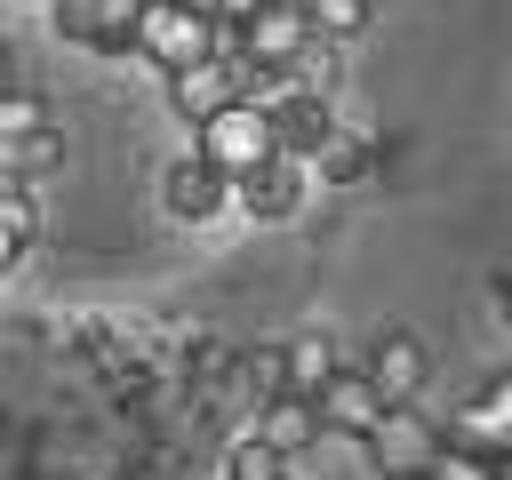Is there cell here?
Wrapping results in <instances>:
<instances>
[{
  "mask_svg": "<svg viewBox=\"0 0 512 480\" xmlns=\"http://www.w3.org/2000/svg\"><path fill=\"white\" fill-rule=\"evenodd\" d=\"M216 8H200V0H144L136 8V56L144 64H160V72H184V64H200V56H216Z\"/></svg>",
  "mask_w": 512,
  "mask_h": 480,
  "instance_id": "obj_1",
  "label": "cell"
},
{
  "mask_svg": "<svg viewBox=\"0 0 512 480\" xmlns=\"http://www.w3.org/2000/svg\"><path fill=\"white\" fill-rule=\"evenodd\" d=\"M192 136H200L192 152H200V160H216L224 176H248V168H264V160L280 152V144H272V112H264L256 96H232V104H224V112H208Z\"/></svg>",
  "mask_w": 512,
  "mask_h": 480,
  "instance_id": "obj_2",
  "label": "cell"
},
{
  "mask_svg": "<svg viewBox=\"0 0 512 480\" xmlns=\"http://www.w3.org/2000/svg\"><path fill=\"white\" fill-rule=\"evenodd\" d=\"M360 448L376 456V472H384V480H424V464H432V456L448 448V432H440V424H432V416H424L416 400H392V408L376 416V432H368Z\"/></svg>",
  "mask_w": 512,
  "mask_h": 480,
  "instance_id": "obj_3",
  "label": "cell"
},
{
  "mask_svg": "<svg viewBox=\"0 0 512 480\" xmlns=\"http://www.w3.org/2000/svg\"><path fill=\"white\" fill-rule=\"evenodd\" d=\"M136 8H144V0H48V24H56L64 48L136 56Z\"/></svg>",
  "mask_w": 512,
  "mask_h": 480,
  "instance_id": "obj_4",
  "label": "cell"
},
{
  "mask_svg": "<svg viewBox=\"0 0 512 480\" xmlns=\"http://www.w3.org/2000/svg\"><path fill=\"white\" fill-rule=\"evenodd\" d=\"M160 208H168L176 224H216V216H232V176H224L216 160L184 152V160L160 168Z\"/></svg>",
  "mask_w": 512,
  "mask_h": 480,
  "instance_id": "obj_5",
  "label": "cell"
},
{
  "mask_svg": "<svg viewBox=\"0 0 512 480\" xmlns=\"http://www.w3.org/2000/svg\"><path fill=\"white\" fill-rule=\"evenodd\" d=\"M304 184H312V168H304V160H288V152H272L264 168L232 176V208H240L248 224H288V216L304 208Z\"/></svg>",
  "mask_w": 512,
  "mask_h": 480,
  "instance_id": "obj_6",
  "label": "cell"
},
{
  "mask_svg": "<svg viewBox=\"0 0 512 480\" xmlns=\"http://www.w3.org/2000/svg\"><path fill=\"white\" fill-rule=\"evenodd\" d=\"M312 408H320V432H336V440H368L376 416H384L392 400L368 384V368H344V360H336V376L312 392Z\"/></svg>",
  "mask_w": 512,
  "mask_h": 480,
  "instance_id": "obj_7",
  "label": "cell"
},
{
  "mask_svg": "<svg viewBox=\"0 0 512 480\" xmlns=\"http://www.w3.org/2000/svg\"><path fill=\"white\" fill-rule=\"evenodd\" d=\"M448 448H472V456H512V376H488L464 408H456V424H448Z\"/></svg>",
  "mask_w": 512,
  "mask_h": 480,
  "instance_id": "obj_8",
  "label": "cell"
},
{
  "mask_svg": "<svg viewBox=\"0 0 512 480\" xmlns=\"http://www.w3.org/2000/svg\"><path fill=\"white\" fill-rule=\"evenodd\" d=\"M264 112H272V144H280L288 160H312V152L328 144V128H336V104H328L320 88H280Z\"/></svg>",
  "mask_w": 512,
  "mask_h": 480,
  "instance_id": "obj_9",
  "label": "cell"
},
{
  "mask_svg": "<svg viewBox=\"0 0 512 480\" xmlns=\"http://www.w3.org/2000/svg\"><path fill=\"white\" fill-rule=\"evenodd\" d=\"M360 368H368V384H376L384 400H416V392L432 384V352H424V336H408V328H384Z\"/></svg>",
  "mask_w": 512,
  "mask_h": 480,
  "instance_id": "obj_10",
  "label": "cell"
},
{
  "mask_svg": "<svg viewBox=\"0 0 512 480\" xmlns=\"http://www.w3.org/2000/svg\"><path fill=\"white\" fill-rule=\"evenodd\" d=\"M232 96H240V64H232V56H200V64H184V72H168V104H176L192 128H200L208 112H224Z\"/></svg>",
  "mask_w": 512,
  "mask_h": 480,
  "instance_id": "obj_11",
  "label": "cell"
},
{
  "mask_svg": "<svg viewBox=\"0 0 512 480\" xmlns=\"http://www.w3.org/2000/svg\"><path fill=\"white\" fill-rule=\"evenodd\" d=\"M248 432H264L272 448H288V456H304L312 440H328L320 432V408L304 400V392H272V400H256V424Z\"/></svg>",
  "mask_w": 512,
  "mask_h": 480,
  "instance_id": "obj_12",
  "label": "cell"
},
{
  "mask_svg": "<svg viewBox=\"0 0 512 480\" xmlns=\"http://www.w3.org/2000/svg\"><path fill=\"white\" fill-rule=\"evenodd\" d=\"M304 168H312L320 184H336V192H344V184H360V176L376 168V144H368L360 128H344V120H336V128H328V144H320Z\"/></svg>",
  "mask_w": 512,
  "mask_h": 480,
  "instance_id": "obj_13",
  "label": "cell"
},
{
  "mask_svg": "<svg viewBox=\"0 0 512 480\" xmlns=\"http://www.w3.org/2000/svg\"><path fill=\"white\" fill-rule=\"evenodd\" d=\"M56 168H64V136H56V120L32 128V136H16V144H0V176H16V184H40V176H56Z\"/></svg>",
  "mask_w": 512,
  "mask_h": 480,
  "instance_id": "obj_14",
  "label": "cell"
},
{
  "mask_svg": "<svg viewBox=\"0 0 512 480\" xmlns=\"http://www.w3.org/2000/svg\"><path fill=\"white\" fill-rule=\"evenodd\" d=\"M224 480H296V456L272 448L264 432H240V440L224 448Z\"/></svg>",
  "mask_w": 512,
  "mask_h": 480,
  "instance_id": "obj_15",
  "label": "cell"
},
{
  "mask_svg": "<svg viewBox=\"0 0 512 480\" xmlns=\"http://www.w3.org/2000/svg\"><path fill=\"white\" fill-rule=\"evenodd\" d=\"M280 352H288V392H304V400L336 376V344H328V336H288Z\"/></svg>",
  "mask_w": 512,
  "mask_h": 480,
  "instance_id": "obj_16",
  "label": "cell"
},
{
  "mask_svg": "<svg viewBox=\"0 0 512 480\" xmlns=\"http://www.w3.org/2000/svg\"><path fill=\"white\" fill-rule=\"evenodd\" d=\"M0 232H16L24 248L40 240V192H32V184H16V176H0Z\"/></svg>",
  "mask_w": 512,
  "mask_h": 480,
  "instance_id": "obj_17",
  "label": "cell"
},
{
  "mask_svg": "<svg viewBox=\"0 0 512 480\" xmlns=\"http://www.w3.org/2000/svg\"><path fill=\"white\" fill-rule=\"evenodd\" d=\"M32 128H48V104L8 80V88H0V144H16V136H32Z\"/></svg>",
  "mask_w": 512,
  "mask_h": 480,
  "instance_id": "obj_18",
  "label": "cell"
},
{
  "mask_svg": "<svg viewBox=\"0 0 512 480\" xmlns=\"http://www.w3.org/2000/svg\"><path fill=\"white\" fill-rule=\"evenodd\" d=\"M304 16H312L320 40H352V32H368V0H304Z\"/></svg>",
  "mask_w": 512,
  "mask_h": 480,
  "instance_id": "obj_19",
  "label": "cell"
},
{
  "mask_svg": "<svg viewBox=\"0 0 512 480\" xmlns=\"http://www.w3.org/2000/svg\"><path fill=\"white\" fill-rule=\"evenodd\" d=\"M240 368H248V392H256V400L288 392V352H280V344H256V352H248Z\"/></svg>",
  "mask_w": 512,
  "mask_h": 480,
  "instance_id": "obj_20",
  "label": "cell"
},
{
  "mask_svg": "<svg viewBox=\"0 0 512 480\" xmlns=\"http://www.w3.org/2000/svg\"><path fill=\"white\" fill-rule=\"evenodd\" d=\"M424 480H496V464L472 456V448H440V456L424 464Z\"/></svg>",
  "mask_w": 512,
  "mask_h": 480,
  "instance_id": "obj_21",
  "label": "cell"
},
{
  "mask_svg": "<svg viewBox=\"0 0 512 480\" xmlns=\"http://www.w3.org/2000/svg\"><path fill=\"white\" fill-rule=\"evenodd\" d=\"M208 8H216V16H224V24H240V16H256V8H264V0H208Z\"/></svg>",
  "mask_w": 512,
  "mask_h": 480,
  "instance_id": "obj_22",
  "label": "cell"
},
{
  "mask_svg": "<svg viewBox=\"0 0 512 480\" xmlns=\"http://www.w3.org/2000/svg\"><path fill=\"white\" fill-rule=\"evenodd\" d=\"M16 256H24V240H16V232H0V272H16Z\"/></svg>",
  "mask_w": 512,
  "mask_h": 480,
  "instance_id": "obj_23",
  "label": "cell"
},
{
  "mask_svg": "<svg viewBox=\"0 0 512 480\" xmlns=\"http://www.w3.org/2000/svg\"><path fill=\"white\" fill-rule=\"evenodd\" d=\"M496 312H504V328H512V272H504V288H496Z\"/></svg>",
  "mask_w": 512,
  "mask_h": 480,
  "instance_id": "obj_24",
  "label": "cell"
},
{
  "mask_svg": "<svg viewBox=\"0 0 512 480\" xmlns=\"http://www.w3.org/2000/svg\"><path fill=\"white\" fill-rule=\"evenodd\" d=\"M8 80H16V56H8V40H0V88H8Z\"/></svg>",
  "mask_w": 512,
  "mask_h": 480,
  "instance_id": "obj_25",
  "label": "cell"
},
{
  "mask_svg": "<svg viewBox=\"0 0 512 480\" xmlns=\"http://www.w3.org/2000/svg\"><path fill=\"white\" fill-rule=\"evenodd\" d=\"M496 480H512V456H496Z\"/></svg>",
  "mask_w": 512,
  "mask_h": 480,
  "instance_id": "obj_26",
  "label": "cell"
},
{
  "mask_svg": "<svg viewBox=\"0 0 512 480\" xmlns=\"http://www.w3.org/2000/svg\"><path fill=\"white\" fill-rule=\"evenodd\" d=\"M200 8H208V0H200Z\"/></svg>",
  "mask_w": 512,
  "mask_h": 480,
  "instance_id": "obj_27",
  "label": "cell"
}]
</instances>
